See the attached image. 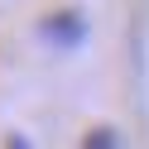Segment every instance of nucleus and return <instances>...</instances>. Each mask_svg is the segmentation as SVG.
<instances>
[{"label":"nucleus","instance_id":"obj_3","mask_svg":"<svg viewBox=\"0 0 149 149\" xmlns=\"http://www.w3.org/2000/svg\"><path fill=\"white\" fill-rule=\"evenodd\" d=\"M10 149H34V144H29L24 135H10Z\"/></svg>","mask_w":149,"mask_h":149},{"label":"nucleus","instance_id":"obj_2","mask_svg":"<svg viewBox=\"0 0 149 149\" xmlns=\"http://www.w3.org/2000/svg\"><path fill=\"white\" fill-rule=\"evenodd\" d=\"M82 149H120V130H111V125H96L87 139H82Z\"/></svg>","mask_w":149,"mask_h":149},{"label":"nucleus","instance_id":"obj_1","mask_svg":"<svg viewBox=\"0 0 149 149\" xmlns=\"http://www.w3.org/2000/svg\"><path fill=\"white\" fill-rule=\"evenodd\" d=\"M39 34L53 43V48L72 53V48H82V43H87V19H82L77 10H58V15H48V19L39 24Z\"/></svg>","mask_w":149,"mask_h":149}]
</instances>
